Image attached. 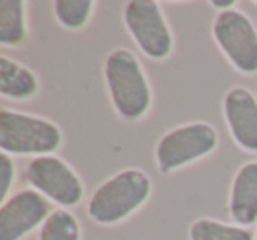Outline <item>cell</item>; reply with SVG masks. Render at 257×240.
Instances as JSON below:
<instances>
[{
  "mask_svg": "<svg viewBox=\"0 0 257 240\" xmlns=\"http://www.w3.org/2000/svg\"><path fill=\"white\" fill-rule=\"evenodd\" d=\"M104 79L114 111L127 122H136L152 106V89L136 55L116 48L104 62Z\"/></svg>",
  "mask_w": 257,
  "mask_h": 240,
  "instance_id": "obj_1",
  "label": "cell"
},
{
  "mask_svg": "<svg viewBox=\"0 0 257 240\" xmlns=\"http://www.w3.org/2000/svg\"><path fill=\"white\" fill-rule=\"evenodd\" d=\"M152 194V179L138 168H127L104 180L92 193L86 214L97 224H116L125 221Z\"/></svg>",
  "mask_w": 257,
  "mask_h": 240,
  "instance_id": "obj_2",
  "label": "cell"
},
{
  "mask_svg": "<svg viewBox=\"0 0 257 240\" xmlns=\"http://www.w3.org/2000/svg\"><path fill=\"white\" fill-rule=\"evenodd\" d=\"M62 131L43 117L0 111V148L9 155H50L62 145Z\"/></svg>",
  "mask_w": 257,
  "mask_h": 240,
  "instance_id": "obj_3",
  "label": "cell"
},
{
  "mask_svg": "<svg viewBox=\"0 0 257 240\" xmlns=\"http://www.w3.org/2000/svg\"><path fill=\"white\" fill-rule=\"evenodd\" d=\"M218 145V133L211 124L197 120L178 126L161 136L155 145V163L161 173H173L210 155Z\"/></svg>",
  "mask_w": 257,
  "mask_h": 240,
  "instance_id": "obj_4",
  "label": "cell"
},
{
  "mask_svg": "<svg viewBox=\"0 0 257 240\" xmlns=\"http://www.w3.org/2000/svg\"><path fill=\"white\" fill-rule=\"evenodd\" d=\"M213 41L232 67L243 74L257 72V29L239 9L218 13L211 25Z\"/></svg>",
  "mask_w": 257,
  "mask_h": 240,
  "instance_id": "obj_5",
  "label": "cell"
},
{
  "mask_svg": "<svg viewBox=\"0 0 257 240\" xmlns=\"http://www.w3.org/2000/svg\"><path fill=\"white\" fill-rule=\"evenodd\" d=\"M23 175L34 191L60 207H76L85 198V186L78 173L57 155L30 159Z\"/></svg>",
  "mask_w": 257,
  "mask_h": 240,
  "instance_id": "obj_6",
  "label": "cell"
},
{
  "mask_svg": "<svg viewBox=\"0 0 257 240\" xmlns=\"http://www.w3.org/2000/svg\"><path fill=\"white\" fill-rule=\"evenodd\" d=\"M123 23L141 51L152 60H164L173 51V34L152 0H131L123 8Z\"/></svg>",
  "mask_w": 257,
  "mask_h": 240,
  "instance_id": "obj_7",
  "label": "cell"
},
{
  "mask_svg": "<svg viewBox=\"0 0 257 240\" xmlns=\"http://www.w3.org/2000/svg\"><path fill=\"white\" fill-rule=\"evenodd\" d=\"M51 201L34 189L13 193L0 207V240H22L43 226L51 214Z\"/></svg>",
  "mask_w": 257,
  "mask_h": 240,
  "instance_id": "obj_8",
  "label": "cell"
},
{
  "mask_svg": "<svg viewBox=\"0 0 257 240\" xmlns=\"http://www.w3.org/2000/svg\"><path fill=\"white\" fill-rule=\"evenodd\" d=\"M224 118L234 143L257 154V99L246 87H232L222 103Z\"/></svg>",
  "mask_w": 257,
  "mask_h": 240,
  "instance_id": "obj_9",
  "label": "cell"
},
{
  "mask_svg": "<svg viewBox=\"0 0 257 240\" xmlns=\"http://www.w3.org/2000/svg\"><path fill=\"white\" fill-rule=\"evenodd\" d=\"M227 210L236 224L257 222V161H248L236 172L229 191Z\"/></svg>",
  "mask_w": 257,
  "mask_h": 240,
  "instance_id": "obj_10",
  "label": "cell"
},
{
  "mask_svg": "<svg viewBox=\"0 0 257 240\" xmlns=\"http://www.w3.org/2000/svg\"><path fill=\"white\" fill-rule=\"evenodd\" d=\"M39 92V78L32 69L2 55L0 57V94L13 101H25Z\"/></svg>",
  "mask_w": 257,
  "mask_h": 240,
  "instance_id": "obj_11",
  "label": "cell"
},
{
  "mask_svg": "<svg viewBox=\"0 0 257 240\" xmlns=\"http://www.w3.org/2000/svg\"><path fill=\"white\" fill-rule=\"evenodd\" d=\"M27 4L23 0H0V44L18 46L27 39Z\"/></svg>",
  "mask_w": 257,
  "mask_h": 240,
  "instance_id": "obj_12",
  "label": "cell"
},
{
  "mask_svg": "<svg viewBox=\"0 0 257 240\" xmlns=\"http://www.w3.org/2000/svg\"><path fill=\"white\" fill-rule=\"evenodd\" d=\"M189 240H255V235L239 224H227L218 219L201 217L190 224Z\"/></svg>",
  "mask_w": 257,
  "mask_h": 240,
  "instance_id": "obj_13",
  "label": "cell"
},
{
  "mask_svg": "<svg viewBox=\"0 0 257 240\" xmlns=\"http://www.w3.org/2000/svg\"><path fill=\"white\" fill-rule=\"evenodd\" d=\"M39 240H81V228L74 214L57 208L39 229Z\"/></svg>",
  "mask_w": 257,
  "mask_h": 240,
  "instance_id": "obj_14",
  "label": "cell"
},
{
  "mask_svg": "<svg viewBox=\"0 0 257 240\" xmlns=\"http://www.w3.org/2000/svg\"><path fill=\"white\" fill-rule=\"evenodd\" d=\"M93 11L92 0H57L53 13L57 22L69 30H78L88 23Z\"/></svg>",
  "mask_w": 257,
  "mask_h": 240,
  "instance_id": "obj_15",
  "label": "cell"
},
{
  "mask_svg": "<svg viewBox=\"0 0 257 240\" xmlns=\"http://www.w3.org/2000/svg\"><path fill=\"white\" fill-rule=\"evenodd\" d=\"M15 177H16V168H15V161L9 154L2 152L0 154V200L6 201L9 198L11 193V187L15 184Z\"/></svg>",
  "mask_w": 257,
  "mask_h": 240,
  "instance_id": "obj_16",
  "label": "cell"
},
{
  "mask_svg": "<svg viewBox=\"0 0 257 240\" xmlns=\"http://www.w3.org/2000/svg\"><path fill=\"white\" fill-rule=\"evenodd\" d=\"M234 4H236L234 0H211V2H210L211 8L218 9V11H220V13H224V11H229V9H232V6H234Z\"/></svg>",
  "mask_w": 257,
  "mask_h": 240,
  "instance_id": "obj_17",
  "label": "cell"
},
{
  "mask_svg": "<svg viewBox=\"0 0 257 240\" xmlns=\"http://www.w3.org/2000/svg\"><path fill=\"white\" fill-rule=\"evenodd\" d=\"M255 240H257V229H255Z\"/></svg>",
  "mask_w": 257,
  "mask_h": 240,
  "instance_id": "obj_18",
  "label": "cell"
}]
</instances>
